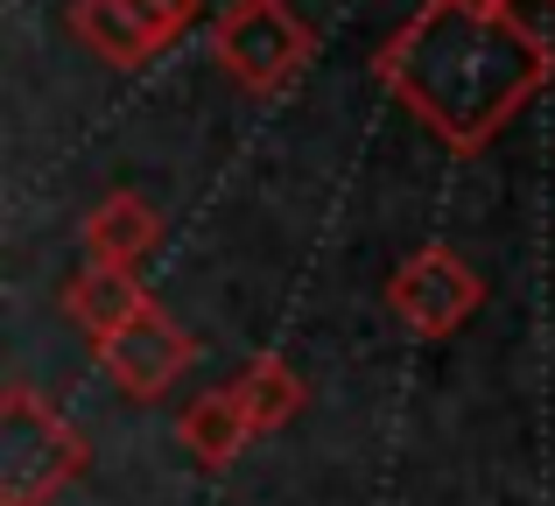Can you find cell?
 <instances>
[{
  "mask_svg": "<svg viewBox=\"0 0 555 506\" xmlns=\"http://www.w3.org/2000/svg\"><path fill=\"white\" fill-rule=\"evenodd\" d=\"M373 78L443 141L486 155L548 92L555 50L514 0H422L373 56Z\"/></svg>",
  "mask_w": 555,
  "mask_h": 506,
  "instance_id": "cell-1",
  "label": "cell"
},
{
  "mask_svg": "<svg viewBox=\"0 0 555 506\" xmlns=\"http://www.w3.org/2000/svg\"><path fill=\"white\" fill-rule=\"evenodd\" d=\"M92 471V437L56 415L28 380L0 394V506H50L64 485Z\"/></svg>",
  "mask_w": 555,
  "mask_h": 506,
  "instance_id": "cell-2",
  "label": "cell"
},
{
  "mask_svg": "<svg viewBox=\"0 0 555 506\" xmlns=\"http://www.w3.org/2000/svg\"><path fill=\"white\" fill-rule=\"evenodd\" d=\"M211 64L240 92L282 99L317 64V28L288 0H225V14L211 22Z\"/></svg>",
  "mask_w": 555,
  "mask_h": 506,
  "instance_id": "cell-3",
  "label": "cell"
},
{
  "mask_svg": "<svg viewBox=\"0 0 555 506\" xmlns=\"http://www.w3.org/2000/svg\"><path fill=\"white\" fill-rule=\"evenodd\" d=\"M204 22V0H70L64 28L113 70H141Z\"/></svg>",
  "mask_w": 555,
  "mask_h": 506,
  "instance_id": "cell-4",
  "label": "cell"
},
{
  "mask_svg": "<svg viewBox=\"0 0 555 506\" xmlns=\"http://www.w3.org/2000/svg\"><path fill=\"white\" fill-rule=\"evenodd\" d=\"M478 302H486L478 268L457 247H443V239L415 247L401 268H393V282H387V310L401 316L415 338H450V330H464L478 316Z\"/></svg>",
  "mask_w": 555,
  "mask_h": 506,
  "instance_id": "cell-5",
  "label": "cell"
},
{
  "mask_svg": "<svg viewBox=\"0 0 555 506\" xmlns=\"http://www.w3.org/2000/svg\"><path fill=\"white\" fill-rule=\"evenodd\" d=\"M92 352H99V366L113 373V387H120L127 401H163L169 387H177L183 373L197 366V338H190V330L163 310V302H155L149 316H134L120 338L92 345Z\"/></svg>",
  "mask_w": 555,
  "mask_h": 506,
  "instance_id": "cell-6",
  "label": "cell"
},
{
  "mask_svg": "<svg viewBox=\"0 0 555 506\" xmlns=\"http://www.w3.org/2000/svg\"><path fill=\"white\" fill-rule=\"evenodd\" d=\"M78 239H85V260H92V268L134 274V260H149L155 239H163V219H155V205L141 191H113V197H99V205L85 211Z\"/></svg>",
  "mask_w": 555,
  "mask_h": 506,
  "instance_id": "cell-7",
  "label": "cell"
},
{
  "mask_svg": "<svg viewBox=\"0 0 555 506\" xmlns=\"http://www.w3.org/2000/svg\"><path fill=\"white\" fill-rule=\"evenodd\" d=\"M149 310H155V296L134 282V274H120V268H92V260H85V268L64 282V316L92 345L120 338V330L134 324V316H149Z\"/></svg>",
  "mask_w": 555,
  "mask_h": 506,
  "instance_id": "cell-8",
  "label": "cell"
},
{
  "mask_svg": "<svg viewBox=\"0 0 555 506\" xmlns=\"http://www.w3.org/2000/svg\"><path fill=\"white\" fill-rule=\"evenodd\" d=\"M232 401H240V415H246V429H254V437H282V429L302 415L310 387H302V373L288 366L282 352H260V359H246V366H240Z\"/></svg>",
  "mask_w": 555,
  "mask_h": 506,
  "instance_id": "cell-9",
  "label": "cell"
},
{
  "mask_svg": "<svg viewBox=\"0 0 555 506\" xmlns=\"http://www.w3.org/2000/svg\"><path fill=\"white\" fill-rule=\"evenodd\" d=\"M177 437H183V451L197 457L204 471H225L232 457L254 443V429H246V415H240V401H232V387H218V394H197V401L177 415Z\"/></svg>",
  "mask_w": 555,
  "mask_h": 506,
  "instance_id": "cell-10",
  "label": "cell"
},
{
  "mask_svg": "<svg viewBox=\"0 0 555 506\" xmlns=\"http://www.w3.org/2000/svg\"><path fill=\"white\" fill-rule=\"evenodd\" d=\"M548 8H555V0H548Z\"/></svg>",
  "mask_w": 555,
  "mask_h": 506,
  "instance_id": "cell-11",
  "label": "cell"
}]
</instances>
